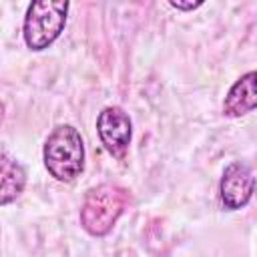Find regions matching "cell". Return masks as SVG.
Wrapping results in <instances>:
<instances>
[{
    "label": "cell",
    "mask_w": 257,
    "mask_h": 257,
    "mask_svg": "<svg viewBox=\"0 0 257 257\" xmlns=\"http://www.w3.org/2000/svg\"><path fill=\"white\" fill-rule=\"evenodd\" d=\"M131 203V195L124 187L102 183L86 191L80 205V225L92 237H104L112 231L118 217Z\"/></svg>",
    "instance_id": "6da1fadb"
},
{
    "label": "cell",
    "mask_w": 257,
    "mask_h": 257,
    "mask_svg": "<svg viewBox=\"0 0 257 257\" xmlns=\"http://www.w3.org/2000/svg\"><path fill=\"white\" fill-rule=\"evenodd\" d=\"M44 167L60 183L74 181L84 171V143L72 124H58L44 141Z\"/></svg>",
    "instance_id": "7a4b0ae2"
},
{
    "label": "cell",
    "mask_w": 257,
    "mask_h": 257,
    "mask_svg": "<svg viewBox=\"0 0 257 257\" xmlns=\"http://www.w3.org/2000/svg\"><path fill=\"white\" fill-rule=\"evenodd\" d=\"M68 6L66 0H36L28 6L22 34L30 50H44L62 34Z\"/></svg>",
    "instance_id": "3957f363"
},
{
    "label": "cell",
    "mask_w": 257,
    "mask_h": 257,
    "mask_svg": "<svg viewBox=\"0 0 257 257\" xmlns=\"http://www.w3.org/2000/svg\"><path fill=\"white\" fill-rule=\"evenodd\" d=\"M96 133L112 157H122L133 139V122L120 106H104L96 118Z\"/></svg>",
    "instance_id": "277c9868"
},
{
    "label": "cell",
    "mask_w": 257,
    "mask_h": 257,
    "mask_svg": "<svg viewBox=\"0 0 257 257\" xmlns=\"http://www.w3.org/2000/svg\"><path fill=\"white\" fill-rule=\"evenodd\" d=\"M253 189H255V179L249 165L235 161L225 167L219 183V197L227 211L243 209L251 201Z\"/></svg>",
    "instance_id": "5b68a950"
},
{
    "label": "cell",
    "mask_w": 257,
    "mask_h": 257,
    "mask_svg": "<svg viewBox=\"0 0 257 257\" xmlns=\"http://www.w3.org/2000/svg\"><path fill=\"white\" fill-rule=\"evenodd\" d=\"M257 106V74L251 70L243 74L227 92L223 100V112L231 118L243 116Z\"/></svg>",
    "instance_id": "8992f818"
},
{
    "label": "cell",
    "mask_w": 257,
    "mask_h": 257,
    "mask_svg": "<svg viewBox=\"0 0 257 257\" xmlns=\"http://www.w3.org/2000/svg\"><path fill=\"white\" fill-rule=\"evenodd\" d=\"M26 187V171L18 161L0 153V205L16 201Z\"/></svg>",
    "instance_id": "52a82bcc"
},
{
    "label": "cell",
    "mask_w": 257,
    "mask_h": 257,
    "mask_svg": "<svg viewBox=\"0 0 257 257\" xmlns=\"http://www.w3.org/2000/svg\"><path fill=\"white\" fill-rule=\"evenodd\" d=\"M169 6L177 8V10H195L199 6H203V2H179V0H169Z\"/></svg>",
    "instance_id": "ba28073f"
}]
</instances>
